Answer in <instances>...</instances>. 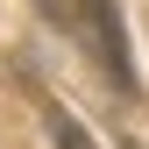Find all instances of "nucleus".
<instances>
[{
    "instance_id": "obj_1",
    "label": "nucleus",
    "mask_w": 149,
    "mask_h": 149,
    "mask_svg": "<svg viewBox=\"0 0 149 149\" xmlns=\"http://www.w3.org/2000/svg\"><path fill=\"white\" fill-rule=\"evenodd\" d=\"M36 14H43L57 36H71L114 85H128V36H121L114 0H36Z\"/></svg>"
},
{
    "instance_id": "obj_2",
    "label": "nucleus",
    "mask_w": 149,
    "mask_h": 149,
    "mask_svg": "<svg viewBox=\"0 0 149 149\" xmlns=\"http://www.w3.org/2000/svg\"><path fill=\"white\" fill-rule=\"evenodd\" d=\"M50 142H57V149H92V135H85L71 114H50Z\"/></svg>"
}]
</instances>
